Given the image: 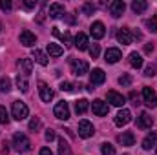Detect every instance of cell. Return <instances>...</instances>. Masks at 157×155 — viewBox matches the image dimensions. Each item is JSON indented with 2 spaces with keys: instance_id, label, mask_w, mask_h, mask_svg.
<instances>
[{
  "instance_id": "1",
  "label": "cell",
  "mask_w": 157,
  "mask_h": 155,
  "mask_svg": "<svg viewBox=\"0 0 157 155\" xmlns=\"http://www.w3.org/2000/svg\"><path fill=\"white\" fill-rule=\"evenodd\" d=\"M13 146H15V150L17 152H20V153H26L29 148H31V142H29V139L26 137V133H15V137H13Z\"/></svg>"
},
{
  "instance_id": "2",
  "label": "cell",
  "mask_w": 157,
  "mask_h": 155,
  "mask_svg": "<svg viewBox=\"0 0 157 155\" xmlns=\"http://www.w3.org/2000/svg\"><path fill=\"white\" fill-rule=\"evenodd\" d=\"M70 66H71V73L77 75V77H82L88 73V62L86 60H80V59H70Z\"/></svg>"
},
{
  "instance_id": "3",
  "label": "cell",
  "mask_w": 157,
  "mask_h": 155,
  "mask_svg": "<svg viewBox=\"0 0 157 155\" xmlns=\"http://www.w3.org/2000/svg\"><path fill=\"white\" fill-rule=\"evenodd\" d=\"M11 112H13V117H15L17 120H24V119H28V115H29L28 106H26L24 102H20V100H15V102H13Z\"/></svg>"
},
{
  "instance_id": "4",
  "label": "cell",
  "mask_w": 157,
  "mask_h": 155,
  "mask_svg": "<svg viewBox=\"0 0 157 155\" xmlns=\"http://www.w3.org/2000/svg\"><path fill=\"white\" fill-rule=\"evenodd\" d=\"M53 113H55L57 119H60V120H68V119H70V106H68V102H66V100L57 102Z\"/></svg>"
},
{
  "instance_id": "5",
  "label": "cell",
  "mask_w": 157,
  "mask_h": 155,
  "mask_svg": "<svg viewBox=\"0 0 157 155\" xmlns=\"http://www.w3.org/2000/svg\"><path fill=\"white\" fill-rule=\"evenodd\" d=\"M93 133H95V128H93V124L90 120H80L78 122V135L82 139H90Z\"/></svg>"
},
{
  "instance_id": "6",
  "label": "cell",
  "mask_w": 157,
  "mask_h": 155,
  "mask_svg": "<svg viewBox=\"0 0 157 155\" xmlns=\"http://www.w3.org/2000/svg\"><path fill=\"white\" fill-rule=\"evenodd\" d=\"M121 59H122V53H121L119 47H110V49H106V53H104V60H106L108 64H117Z\"/></svg>"
},
{
  "instance_id": "7",
  "label": "cell",
  "mask_w": 157,
  "mask_h": 155,
  "mask_svg": "<svg viewBox=\"0 0 157 155\" xmlns=\"http://www.w3.org/2000/svg\"><path fill=\"white\" fill-rule=\"evenodd\" d=\"M143 99H144V104H146V106H150V108H155L157 106V95L152 88L146 86V88L143 89Z\"/></svg>"
},
{
  "instance_id": "8",
  "label": "cell",
  "mask_w": 157,
  "mask_h": 155,
  "mask_svg": "<svg viewBox=\"0 0 157 155\" xmlns=\"http://www.w3.org/2000/svg\"><path fill=\"white\" fill-rule=\"evenodd\" d=\"M90 35H91L95 40L102 39V37L106 35V28H104V24H102V22H93L91 28H90Z\"/></svg>"
},
{
  "instance_id": "9",
  "label": "cell",
  "mask_w": 157,
  "mask_h": 155,
  "mask_svg": "<svg viewBox=\"0 0 157 155\" xmlns=\"http://www.w3.org/2000/svg\"><path fill=\"white\" fill-rule=\"evenodd\" d=\"M20 44L26 46V47L35 46V44H37V37H35V33H31L29 29H24V31L20 33Z\"/></svg>"
},
{
  "instance_id": "10",
  "label": "cell",
  "mask_w": 157,
  "mask_h": 155,
  "mask_svg": "<svg viewBox=\"0 0 157 155\" xmlns=\"http://www.w3.org/2000/svg\"><path fill=\"white\" fill-rule=\"evenodd\" d=\"M104 80H106V73H104L101 68H95V70L90 73V82H91V86L104 84Z\"/></svg>"
},
{
  "instance_id": "11",
  "label": "cell",
  "mask_w": 157,
  "mask_h": 155,
  "mask_svg": "<svg viewBox=\"0 0 157 155\" xmlns=\"http://www.w3.org/2000/svg\"><path fill=\"white\" fill-rule=\"evenodd\" d=\"M124 11H126V4L122 2V0H113L112 4H110V13L119 18V17H122L124 15Z\"/></svg>"
},
{
  "instance_id": "12",
  "label": "cell",
  "mask_w": 157,
  "mask_h": 155,
  "mask_svg": "<svg viewBox=\"0 0 157 155\" xmlns=\"http://www.w3.org/2000/svg\"><path fill=\"white\" fill-rule=\"evenodd\" d=\"M39 93H40V99L44 102H51L53 99V89L46 84V82H39Z\"/></svg>"
},
{
  "instance_id": "13",
  "label": "cell",
  "mask_w": 157,
  "mask_h": 155,
  "mask_svg": "<svg viewBox=\"0 0 157 155\" xmlns=\"http://www.w3.org/2000/svg\"><path fill=\"white\" fill-rule=\"evenodd\" d=\"M117 40L122 44V46H128V44H132L133 35H132V31H130L128 28H121V29L117 31Z\"/></svg>"
},
{
  "instance_id": "14",
  "label": "cell",
  "mask_w": 157,
  "mask_h": 155,
  "mask_svg": "<svg viewBox=\"0 0 157 155\" xmlns=\"http://www.w3.org/2000/svg\"><path fill=\"white\" fill-rule=\"evenodd\" d=\"M108 102L113 104V106H117V108H121V106L126 104V97L117 93V91H108Z\"/></svg>"
},
{
  "instance_id": "15",
  "label": "cell",
  "mask_w": 157,
  "mask_h": 155,
  "mask_svg": "<svg viewBox=\"0 0 157 155\" xmlns=\"http://www.w3.org/2000/svg\"><path fill=\"white\" fill-rule=\"evenodd\" d=\"M91 110H93V113L95 115H99V117H104V115H108V104L106 102H102V100H93V104H91Z\"/></svg>"
},
{
  "instance_id": "16",
  "label": "cell",
  "mask_w": 157,
  "mask_h": 155,
  "mask_svg": "<svg viewBox=\"0 0 157 155\" xmlns=\"http://www.w3.org/2000/svg\"><path fill=\"white\" fill-rule=\"evenodd\" d=\"M152 124H154V119L150 113H141V115L137 117V126L139 128H143V130H148V128H152Z\"/></svg>"
},
{
  "instance_id": "17",
  "label": "cell",
  "mask_w": 157,
  "mask_h": 155,
  "mask_svg": "<svg viewBox=\"0 0 157 155\" xmlns=\"http://www.w3.org/2000/svg\"><path fill=\"white\" fill-rule=\"evenodd\" d=\"M119 144H122V146H133L135 144V135L132 133V131H124V133H121L117 137Z\"/></svg>"
},
{
  "instance_id": "18",
  "label": "cell",
  "mask_w": 157,
  "mask_h": 155,
  "mask_svg": "<svg viewBox=\"0 0 157 155\" xmlns=\"http://www.w3.org/2000/svg\"><path fill=\"white\" fill-rule=\"evenodd\" d=\"M130 120H132L130 110H121L117 115H115V124H117V126H126Z\"/></svg>"
},
{
  "instance_id": "19",
  "label": "cell",
  "mask_w": 157,
  "mask_h": 155,
  "mask_svg": "<svg viewBox=\"0 0 157 155\" xmlns=\"http://www.w3.org/2000/svg\"><path fill=\"white\" fill-rule=\"evenodd\" d=\"M88 37L84 35V33H77V37H75V40H73V46L77 47L78 51H84V49H88Z\"/></svg>"
},
{
  "instance_id": "20",
  "label": "cell",
  "mask_w": 157,
  "mask_h": 155,
  "mask_svg": "<svg viewBox=\"0 0 157 155\" xmlns=\"http://www.w3.org/2000/svg\"><path fill=\"white\" fill-rule=\"evenodd\" d=\"M62 15H64V6L59 4V2H53L49 6V17L51 18H60Z\"/></svg>"
},
{
  "instance_id": "21",
  "label": "cell",
  "mask_w": 157,
  "mask_h": 155,
  "mask_svg": "<svg viewBox=\"0 0 157 155\" xmlns=\"http://www.w3.org/2000/svg\"><path fill=\"white\" fill-rule=\"evenodd\" d=\"M18 68H20V73H24V75L29 77V73H31V70H33V60H31V59H22V60L18 62Z\"/></svg>"
},
{
  "instance_id": "22",
  "label": "cell",
  "mask_w": 157,
  "mask_h": 155,
  "mask_svg": "<svg viewBox=\"0 0 157 155\" xmlns=\"http://www.w3.org/2000/svg\"><path fill=\"white\" fill-rule=\"evenodd\" d=\"M157 146V133H148L143 141V148L144 150H152Z\"/></svg>"
},
{
  "instance_id": "23",
  "label": "cell",
  "mask_w": 157,
  "mask_h": 155,
  "mask_svg": "<svg viewBox=\"0 0 157 155\" xmlns=\"http://www.w3.org/2000/svg\"><path fill=\"white\" fill-rule=\"evenodd\" d=\"M17 86H18V89H20L22 93H26V91L29 89L28 75H24V73H18V75H17Z\"/></svg>"
},
{
  "instance_id": "24",
  "label": "cell",
  "mask_w": 157,
  "mask_h": 155,
  "mask_svg": "<svg viewBox=\"0 0 157 155\" xmlns=\"http://www.w3.org/2000/svg\"><path fill=\"white\" fill-rule=\"evenodd\" d=\"M33 59H35V62H39L40 66H48V55L44 53V51H40V49H33V55H31Z\"/></svg>"
},
{
  "instance_id": "25",
  "label": "cell",
  "mask_w": 157,
  "mask_h": 155,
  "mask_svg": "<svg viewBox=\"0 0 157 155\" xmlns=\"http://www.w3.org/2000/svg\"><path fill=\"white\" fill-rule=\"evenodd\" d=\"M146 7H148V4H146L144 0H133V2H132V9H133V13H137V15L144 13Z\"/></svg>"
},
{
  "instance_id": "26",
  "label": "cell",
  "mask_w": 157,
  "mask_h": 155,
  "mask_svg": "<svg viewBox=\"0 0 157 155\" xmlns=\"http://www.w3.org/2000/svg\"><path fill=\"white\" fill-rule=\"evenodd\" d=\"M130 64H132L133 68H137V70L143 68V57H141L139 53H135V51L130 53Z\"/></svg>"
},
{
  "instance_id": "27",
  "label": "cell",
  "mask_w": 157,
  "mask_h": 155,
  "mask_svg": "<svg viewBox=\"0 0 157 155\" xmlns=\"http://www.w3.org/2000/svg\"><path fill=\"white\" fill-rule=\"evenodd\" d=\"M88 108H90V102H88L86 99H80V100L75 102V112L80 113V115H82V113H86V112H88Z\"/></svg>"
},
{
  "instance_id": "28",
  "label": "cell",
  "mask_w": 157,
  "mask_h": 155,
  "mask_svg": "<svg viewBox=\"0 0 157 155\" xmlns=\"http://www.w3.org/2000/svg\"><path fill=\"white\" fill-rule=\"evenodd\" d=\"M48 53H49L51 57H60V55L64 53V49H62L59 44H48Z\"/></svg>"
},
{
  "instance_id": "29",
  "label": "cell",
  "mask_w": 157,
  "mask_h": 155,
  "mask_svg": "<svg viewBox=\"0 0 157 155\" xmlns=\"http://www.w3.org/2000/svg\"><path fill=\"white\" fill-rule=\"evenodd\" d=\"M53 35H55V37H60V40L64 42V46H66V47H70V46H71V37H70V33L60 35V33H59V29H57V28H53Z\"/></svg>"
},
{
  "instance_id": "30",
  "label": "cell",
  "mask_w": 157,
  "mask_h": 155,
  "mask_svg": "<svg viewBox=\"0 0 157 155\" xmlns=\"http://www.w3.org/2000/svg\"><path fill=\"white\" fill-rule=\"evenodd\" d=\"M59 155H71V150L64 139H59Z\"/></svg>"
},
{
  "instance_id": "31",
  "label": "cell",
  "mask_w": 157,
  "mask_h": 155,
  "mask_svg": "<svg viewBox=\"0 0 157 155\" xmlns=\"http://www.w3.org/2000/svg\"><path fill=\"white\" fill-rule=\"evenodd\" d=\"M9 89H11V80L7 77L0 78V91H2V93H7Z\"/></svg>"
},
{
  "instance_id": "32",
  "label": "cell",
  "mask_w": 157,
  "mask_h": 155,
  "mask_svg": "<svg viewBox=\"0 0 157 155\" xmlns=\"http://www.w3.org/2000/svg\"><path fill=\"white\" fill-rule=\"evenodd\" d=\"M101 152H102V155H115V148H113L110 142H104V144L101 146Z\"/></svg>"
},
{
  "instance_id": "33",
  "label": "cell",
  "mask_w": 157,
  "mask_h": 155,
  "mask_svg": "<svg viewBox=\"0 0 157 155\" xmlns=\"http://www.w3.org/2000/svg\"><path fill=\"white\" fill-rule=\"evenodd\" d=\"M9 122V113L4 106H0V124H7Z\"/></svg>"
},
{
  "instance_id": "34",
  "label": "cell",
  "mask_w": 157,
  "mask_h": 155,
  "mask_svg": "<svg viewBox=\"0 0 157 155\" xmlns=\"http://www.w3.org/2000/svg\"><path fill=\"white\" fill-rule=\"evenodd\" d=\"M90 55H91V59H97V57L101 55V46H99V44L90 46Z\"/></svg>"
},
{
  "instance_id": "35",
  "label": "cell",
  "mask_w": 157,
  "mask_h": 155,
  "mask_svg": "<svg viewBox=\"0 0 157 155\" xmlns=\"http://www.w3.org/2000/svg\"><path fill=\"white\" fill-rule=\"evenodd\" d=\"M148 29H150L152 33H157V17H152V18L148 20Z\"/></svg>"
},
{
  "instance_id": "36",
  "label": "cell",
  "mask_w": 157,
  "mask_h": 155,
  "mask_svg": "<svg viewBox=\"0 0 157 155\" xmlns=\"http://www.w3.org/2000/svg\"><path fill=\"white\" fill-rule=\"evenodd\" d=\"M39 128H40V119H37V117L31 119V120H29V130H35V131H37Z\"/></svg>"
},
{
  "instance_id": "37",
  "label": "cell",
  "mask_w": 157,
  "mask_h": 155,
  "mask_svg": "<svg viewBox=\"0 0 157 155\" xmlns=\"http://www.w3.org/2000/svg\"><path fill=\"white\" fill-rule=\"evenodd\" d=\"M119 84L121 86H130L132 84V77L130 75H122V77L119 78Z\"/></svg>"
},
{
  "instance_id": "38",
  "label": "cell",
  "mask_w": 157,
  "mask_h": 155,
  "mask_svg": "<svg viewBox=\"0 0 157 155\" xmlns=\"http://www.w3.org/2000/svg\"><path fill=\"white\" fill-rule=\"evenodd\" d=\"M60 89L62 91H73V84L71 82H62L60 84Z\"/></svg>"
},
{
  "instance_id": "39",
  "label": "cell",
  "mask_w": 157,
  "mask_h": 155,
  "mask_svg": "<svg viewBox=\"0 0 157 155\" xmlns=\"http://www.w3.org/2000/svg\"><path fill=\"white\" fill-rule=\"evenodd\" d=\"M93 11H95V6L93 4H84V13L86 15H91Z\"/></svg>"
},
{
  "instance_id": "40",
  "label": "cell",
  "mask_w": 157,
  "mask_h": 155,
  "mask_svg": "<svg viewBox=\"0 0 157 155\" xmlns=\"http://www.w3.org/2000/svg\"><path fill=\"white\" fill-rule=\"evenodd\" d=\"M0 7H2L4 11H9V9H11V2H9V0H2V2H0Z\"/></svg>"
},
{
  "instance_id": "41",
  "label": "cell",
  "mask_w": 157,
  "mask_h": 155,
  "mask_svg": "<svg viewBox=\"0 0 157 155\" xmlns=\"http://www.w3.org/2000/svg\"><path fill=\"white\" fill-rule=\"evenodd\" d=\"M35 6H37L35 0H24V7H26V9H33Z\"/></svg>"
},
{
  "instance_id": "42",
  "label": "cell",
  "mask_w": 157,
  "mask_h": 155,
  "mask_svg": "<svg viewBox=\"0 0 157 155\" xmlns=\"http://www.w3.org/2000/svg\"><path fill=\"white\" fill-rule=\"evenodd\" d=\"M44 137H46V141H53L57 135H55V131H53V130H46V135H44Z\"/></svg>"
},
{
  "instance_id": "43",
  "label": "cell",
  "mask_w": 157,
  "mask_h": 155,
  "mask_svg": "<svg viewBox=\"0 0 157 155\" xmlns=\"http://www.w3.org/2000/svg\"><path fill=\"white\" fill-rule=\"evenodd\" d=\"M144 75H146V77H154V75H155V68H154V66H148L146 71H144Z\"/></svg>"
},
{
  "instance_id": "44",
  "label": "cell",
  "mask_w": 157,
  "mask_h": 155,
  "mask_svg": "<svg viewBox=\"0 0 157 155\" xmlns=\"http://www.w3.org/2000/svg\"><path fill=\"white\" fill-rule=\"evenodd\" d=\"M39 155H53V152H51L49 148H42V150H40V153H39Z\"/></svg>"
},
{
  "instance_id": "45",
  "label": "cell",
  "mask_w": 157,
  "mask_h": 155,
  "mask_svg": "<svg viewBox=\"0 0 157 155\" xmlns=\"http://www.w3.org/2000/svg\"><path fill=\"white\" fill-rule=\"evenodd\" d=\"M130 99L133 100V104H135V106L139 104V102H137V93H135V91H132V93H130Z\"/></svg>"
},
{
  "instance_id": "46",
  "label": "cell",
  "mask_w": 157,
  "mask_h": 155,
  "mask_svg": "<svg viewBox=\"0 0 157 155\" xmlns=\"http://www.w3.org/2000/svg\"><path fill=\"white\" fill-rule=\"evenodd\" d=\"M144 49H146V53H152V51H154V46H150V44H148Z\"/></svg>"
},
{
  "instance_id": "47",
  "label": "cell",
  "mask_w": 157,
  "mask_h": 155,
  "mask_svg": "<svg viewBox=\"0 0 157 155\" xmlns=\"http://www.w3.org/2000/svg\"><path fill=\"white\" fill-rule=\"evenodd\" d=\"M0 155H7V146H6V144H4V148H2V153Z\"/></svg>"
},
{
  "instance_id": "48",
  "label": "cell",
  "mask_w": 157,
  "mask_h": 155,
  "mask_svg": "<svg viewBox=\"0 0 157 155\" xmlns=\"http://www.w3.org/2000/svg\"><path fill=\"white\" fill-rule=\"evenodd\" d=\"M155 155H157V146H155Z\"/></svg>"
},
{
  "instance_id": "49",
  "label": "cell",
  "mask_w": 157,
  "mask_h": 155,
  "mask_svg": "<svg viewBox=\"0 0 157 155\" xmlns=\"http://www.w3.org/2000/svg\"><path fill=\"white\" fill-rule=\"evenodd\" d=\"M0 31H2V24H0Z\"/></svg>"
}]
</instances>
